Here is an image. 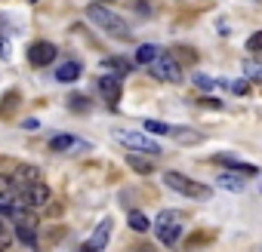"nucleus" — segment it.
<instances>
[{"label": "nucleus", "mask_w": 262, "mask_h": 252, "mask_svg": "<svg viewBox=\"0 0 262 252\" xmlns=\"http://www.w3.org/2000/svg\"><path fill=\"white\" fill-rule=\"evenodd\" d=\"M86 19H90L96 28L108 31L111 37H129V25H126L117 13H111L108 7H102V4H90V7H86Z\"/></svg>", "instance_id": "f257e3e1"}, {"label": "nucleus", "mask_w": 262, "mask_h": 252, "mask_svg": "<svg viewBox=\"0 0 262 252\" xmlns=\"http://www.w3.org/2000/svg\"><path fill=\"white\" fill-rule=\"evenodd\" d=\"M164 185L182 197H194V200H210V185H201L182 172H164Z\"/></svg>", "instance_id": "f03ea898"}, {"label": "nucleus", "mask_w": 262, "mask_h": 252, "mask_svg": "<svg viewBox=\"0 0 262 252\" xmlns=\"http://www.w3.org/2000/svg\"><path fill=\"white\" fill-rule=\"evenodd\" d=\"M111 136H114V142H120V145L129 148V151H145V154H151V157L161 154V145H158L155 139L142 136V133H133V130H114Z\"/></svg>", "instance_id": "7ed1b4c3"}, {"label": "nucleus", "mask_w": 262, "mask_h": 252, "mask_svg": "<svg viewBox=\"0 0 262 252\" xmlns=\"http://www.w3.org/2000/svg\"><path fill=\"white\" fill-rule=\"evenodd\" d=\"M155 234H158V240H161V243L173 246V243L179 240V234H182L179 212H173V209H164V212L158 215V221H155Z\"/></svg>", "instance_id": "20e7f679"}, {"label": "nucleus", "mask_w": 262, "mask_h": 252, "mask_svg": "<svg viewBox=\"0 0 262 252\" xmlns=\"http://www.w3.org/2000/svg\"><path fill=\"white\" fill-rule=\"evenodd\" d=\"M148 71L158 77V80H164V83H182V65L173 59V56H158L151 65H148Z\"/></svg>", "instance_id": "39448f33"}, {"label": "nucleus", "mask_w": 262, "mask_h": 252, "mask_svg": "<svg viewBox=\"0 0 262 252\" xmlns=\"http://www.w3.org/2000/svg\"><path fill=\"white\" fill-rule=\"evenodd\" d=\"M53 59H56V46H53L50 40H34V43L28 46V62H31L34 68H50Z\"/></svg>", "instance_id": "423d86ee"}, {"label": "nucleus", "mask_w": 262, "mask_h": 252, "mask_svg": "<svg viewBox=\"0 0 262 252\" xmlns=\"http://www.w3.org/2000/svg\"><path fill=\"white\" fill-rule=\"evenodd\" d=\"M96 86H99V92L105 95V102H108V105H114V102L120 98V80H117L114 74L99 77V80H96Z\"/></svg>", "instance_id": "0eeeda50"}, {"label": "nucleus", "mask_w": 262, "mask_h": 252, "mask_svg": "<svg viewBox=\"0 0 262 252\" xmlns=\"http://www.w3.org/2000/svg\"><path fill=\"white\" fill-rule=\"evenodd\" d=\"M50 148L53 151H80V148H86V142L77 139V136H53L50 139Z\"/></svg>", "instance_id": "6e6552de"}, {"label": "nucleus", "mask_w": 262, "mask_h": 252, "mask_svg": "<svg viewBox=\"0 0 262 252\" xmlns=\"http://www.w3.org/2000/svg\"><path fill=\"white\" fill-rule=\"evenodd\" d=\"M114 77H126L129 71H133V62H129V59H123V56H108L105 62H102Z\"/></svg>", "instance_id": "1a4fd4ad"}, {"label": "nucleus", "mask_w": 262, "mask_h": 252, "mask_svg": "<svg viewBox=\"0 0 262 252\" xmlns=\"http://www.w3.org/2000/svg\"><path fill=\"white\" fill-rule=\"evenodd\" d=\"M108 237H111V221H102V224H99V231L86 240V246H90L93 252H102V249L108 246Z\"/></svg>", "instance_id": "9d476101"}, {"label": "nucleus", "mask_w": 262, "mask_h": 252, "mask_svg": "<svg viewBox=\"0 0 262 252\" xmlns=\"http://www.w3.org/2000/svg\"><path fill=\"white\" fill-rule=\"evenodd\" d=\"M13 188H25V185H34L37 182V166H19L16 172H13Z\"/></svg>", "instance_id": "9b49d317"}, {"label": "nucleus", "mask_w": 262, "mask_h": 252, "mask_svg": "<svg viewBox=\"0 0 262 252\" xmlns=\"http://www.w3.org/2000/svg\"><path fill=\"white\" fill-rule=\"evenodd\" d=\"M80 77V62H65V65H59V71H56V80H62V83H71V80H77Z\"/></svg>", "instance_id": "f8f14e48"}, {"label": "nucleus", "mask_w": 262, "mask_h": 252, "mask_svg": "<svg viewBox=\"0 0 262 252\" xmlns=\"http://www.w3.org/2000/svg\"><path fill=\"white\" fill-rule=\"evenodd\" d=\"M216 185H219L222 191H234V194L244 191V179H241L237 172H234V175H231V172H222V175L216 179Z\"/></svg>", "instance_id": "ddd939ff"}, {"label": "nucleus", "mask_w": 262, "mask_h": 252, "mask_svg": "<svg viewBox=\"0 0 262 252\" xmlns=\"http://www.w3.org/2000/svg\"><path fill=\"white\" fill-rule=\"evenodd\" d=\"M16 240H19L22 246H34V243H37L34 224H25V221H19V224H16Z\"/></svg>", "instance_id": "4468645a"}, {"label": "nucleus", "mask_w": 262, "mask_h": 252, "mask_svg": "<svg viewBox=\"0 0 262 252\" xmlns=\"http://www.w3.org/2000/svg\"><path fill=\"white\" fill-rule=\"evenodd\" d=\"M158 56H161V49H158L155 43H142V46L136 49V62H139V65H151Z\"/></svg>", "instance_id": "2eb2a0df"}, {"label": "nucleus", "mask_w": 262, "mask_h": 252, "mask_svg": "<svg viewBox=\"0 0 262 252\" xmlns=\"http://www.w3.org/2000/svg\"><path fill=\"white\" fill-rule=\"evenodd\" d=\"M126 221H129V228H133V231H139V234H145V231L151 228L148 215H145V212H139V209H133V212H129V215H126Z\"/></svg>", "instance_id": "dca6fc26"}, {"label": "nucleus", "mask_w": 262, "mask_h": 252, "mask_svg": "<svg viewBox=\"0 0 262 252\" xmlns=\"http://www.w3.org/2000/svg\"><path fill=\"white\" fill-rule=\"evenodd\" d=\"M126 163L133 166V169H136L139 175H151V172H155L151 160H148V157H139V154H129V157H126Z\"/></svg>", "instance_id": "f3484780"}, {"label": "nucleus", "mask_w": 262, "mask_h": 252, "mask_svg": "<svg viewBox=\"0 0 262 252\" xmlns=\"http://www.w3.org/2000/svg\"><path fill=\"white\" fill-rule=\"evenodd\" d=\"M142 126H145L148 133H155V136H170V133H173V126H167V123H161V120H145Z\"/></svg>", "instance_id": "a211bd4d"}, {"label": "nucleus", "mask_w": 262, "mask_h": 252, "mask_svg": "<svg viewBox=\"0 0 262 252\" xmlns=\"http://www.w3.org/2000/svg\"><path fill=\"white\" fill-rule=\"evenodd\" d=\"M194 86H201V89L210 92V89H222L225 83L222 80H213V77H204V74H194Z\"/></svg>", "instance_id": "6ab92c4d"}, {"label": "nucleus", "mask_w": 262, "mask_h": 252, "mask_svg": "<svg viewBox=\"0 0 262 252\" xmlns=\"http://www.w3.org/2000/svg\"><path fill=\"white\" fill-rule=\"evenodd\" d=\"M16 105H19V92L13 89V92H7V102L0 105V117H10V114L16 111Z\"/></svg>", "instance_id": "aec40b11"}, {"label": "nucleus", "mask_w": 262, "mask_h": 252, "mask_svg": "<svg viewBox=\"0 0 262 252\" xmlns=\"http://www.w3.org/2000/svg\"><path fill=\"white\" fill-rule=\"evenodd\" d=\"M13 246V234H10V228H7V221H4V215H0V252H7Z\"/></svg>", "instance_id": "412c9836"}, {"label": "nucleus", "mask_w": 262, "mask_h": 252, "mask_svg": "<svg viewBox=\"0 0 262 252\" xmlns=\"http://www.w3.org/2000/svg\"><path fill=\"white\" fill-rule=\"evenodd\" d=\"M244 74H247L250 80H262V65H259V62H247V65H244Z\"/></svg>", "instance_id": "4be33fe9"}, {"label": "nucleus", "mask_w": 262, "mask_h": 252, "mask_svg": "<svg viewBox=\"0 0 262 252\" xmlns=\"http://www.w3.org/2000/svg\"><path fill=\"white\" fill-rule=\"evenodd\" d=\"M247 49H250V53H262V31H256V34L247 40Z\"/></svg>", "instance_id": "5701e85b"}, {"label": "nucleus", "mask_w": 262, "mask_h": 252, "mask_svg": "<svg viewBox=\"0 0 262 252\" xmlns=\"http://www.w3.org/2000/svg\"><path fill=\"white\" fill-rule=\"evenodd\" d=\"M68 105H71L74 111H90V102H86V98H80V95H74V98H71Z\"/></svg>", "instance_id": "b1692460"}, {"label": "nucleus", "mask_w": 262, "mask_h": 252, "mask_svg": "<svg viewBox=\"0 0 262 252\" xmlns=\"http://www.w3.org/2000/svg\"><path fill=\"white\" fill-rule=\"evenodd\" d=\"M247 89H250V83H247V80H234V83H231V92H237V95H244Z\"/></svg>", "instance_id": "393cba45"}, {"label": "nucleus", "mask_w": 262, "mask_h": 252, "mask_svg": "<svg viewBox=\"0 0 262 252\" xmlns=\"http://www.w3.org/2000/svg\"><path fill=\"white\" fill-rule=\"evenodd\" d=\"M0 56H4V59L10 56V43H7V37H4V34H0Z\"/></svg>", "instance_id": "a878e982"}, {"label": "nucleus", "mask_w": 262, "mask_h": 252, "mask_svg": "<svg viewBox=\"0 0 262 252\" xmlns=\"http://www.w3.org/2000/svg\"><path fill=\"white\" fill-rule=\"evenodd\" d=\"M22 126H25V130H37L40 123H37V120H22Z\"/></svg>", "instance_id": "bb28decb"}, {"label": "nucleus", "mask_w": 262, "mask_h": 252, "mask_svg": "<svg viewBox=\"0 0 262 252\" xmlns=\"http://www.w3.org/2000/svg\"><path fill=\"white\" fill-rule=\"evenodd\" d=\"M201 105H207V108H219V102H216V98H201Z\"/></svg>", "instance_id": "cd10ccee"}, {"label": "nucleus", "mask_w": 262, "mask_h": 252, "mask_svg": "<svg viewBox=\"0 0 262 252\" xmlns=\"http://www.w3.org/2000/svg\"><path fill=\"white\" fill-rule=\"evenodd\" d=\"M77 252H93V249H90V246H86V243H83V246H80V249H77Z\"/></svg>", "instance_id": "c85d7f7f"}, {"label": "nucleus", "mask_w": 262, "mask_h": 252, "mask_svg": "<svg viewBox=\"0 0 262 252\" xmlns=\"http://www.w3.org/2000/svg\"><path fill=\"white\" fill-rule=\"evenodd\" d=\"M96 4H111V0H96Z\"/></svg>", "instance_id": "c756f323"}, {"label": "nucleus", "mask_w": 262, "mask_h": 252, "mask_svg": "<svg viewBox=\"0 0 262 252\" xmlns=\"http://www.w3.org/2000/svg\"><path fill=\"white\" fill-rule=\"evenodd\" d=\"M31 4H37V0H31Z\"/></svg>", "instance_id": "7c9ffc66"}]
</instances>
